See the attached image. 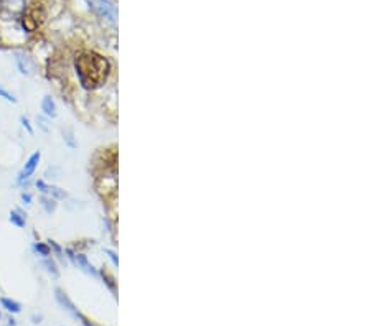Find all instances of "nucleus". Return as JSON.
Returning a JSON list of instances; mask_svg holds the SVG:
<instances>
[{
    "label": "nucleus",
    "instance_id": "nucleus-19",
    "mask_svg": "<svg viewBox=\"0 0 371 326\" xmlns=\"http://www.w3.org/2000/svg\"><path fill=\"white\" fill-rule=\"evenodd\" d=\"M20 126L25 128L28 136H33V134H35V128H33L32 122H30V119H28L27 116H20Z\"/></svg>",
    "mask_w": 371,
    "mask_h": 326
},
{
    "label": "nucleus",
    "instance_id": "nucleus-20",
    "mask_svg": "<svg viewBox=\"0 0 371 326\" xmlns=\"http://www.w3.org/2000/svg\"><path fill=\"white\" fill-rule=\"evenodd\" d=\"M35 188L40 191V194H48V190H50V184L47 183V180H43V178H40V180H37L35 183Z\"/></svg>",
    "mask_w": 371,
    "mask_h": 326
},
{
    "label": "nucleus",
    "instance_id": "nucleus-6",
    "mask_svg": "<svg viewBox=\"0 0 371 326\" xmlns=\"http://www.w3.org/2000/svg\"><path fill=\"white\" fill-rule=\"evenodd\" d=\"M55 300L58 302V305L63 308V310H66V312H70L73 316H76V313H78V308L75 306V303H73L71 300H70V296L66 295V292L65 290H61V288H55Z\"/></svg>",
    "mask_w": 371,
    "mask_h": 326
},
{
    "label": "nucleus",
    "instance_id": "nucleus-7",
    "mask_svg": "<svg viewBox=\"0 0 371 326\" xmlns=\"http://www.w3.org/2000/svg\"><path fill=\"white\" fill-rule=\"evenodd\" d=\"M75 266L80 268V270H83L84 274L91 275V277H98L99 275V270L96 267L93 266L91 262L88 260V257L83 254V252H76V260H75Z\"/></svg>",
    "mask_w": 371,
    "mask_h": 326
},
{
    "label": "nucleus",
    "instance_id": "nucleus-15",
    "mask_svg": "<svg viewBox=\"0 0 371 326\" xmlns=\"http://www.w3.org/2000/svg\"><path fill=\"white\" fill-rule=\"evenodd\" d=\"M61 134H63V142L66 147H70L71 150L78 148V140L75 137V132H73V128H63L61 130Z\"/></svg>",
    "mask_w": 371,
    "mask_h": 326
},
{
    "label": "nucleus",
    "instance_id": "nucleus-18",
    "mask_svg": "<svg viewBox=\"0 0 371 326\" xmlns=\"http://www.w3.org/2000/svg\"><path fill=\"white\" fill-rule=\"evenodd\" d=\"M60 175H61V168L60 166H56V165H52V166H48L47 170H45V178L43 180H56V178H60Z\"/></svg>",
    "mask_w": 371,
    "mask_h": 326
},
{
    "label": "nucleus",
    "instance_id": "nucleus-21",
    "mask_svg": "<svg viewBox=\"0 0 371 326\" xmlns=\"http://www.w3.org/2000/svg\"><path fill=\"white\" fill-rule=\"evenodd\" d=\"M20 203L24 206H32L33 204V196L28 191H22L20 193Z\"/></svg>",
    "mask_w": 371,
    "mask_h": 326
},
{
    "label": "nucleus",
    "instance_id": "nucleus-23",
    "mask_svg": "<svg viewBox=\"0 0 371 326\" xmlns=\"http://www.w3.org/2000/svg\"><path fill=\"white\" fill-rule=\"evenodd\" d=\"M37 126L42 128V132H45V134L50 132V127H48V124H47V119H45L43 116H37Z\"/></svg>",
    "mask_w": 371,
    "mask_h": 326
},
{
    "label": "nucleus",
    "instance_id": "nucleus-4",
    "mask_svg": "<svg viewBox=\"0 0 371 326\" xmlns=\"http://www.w3.org/2000/svg\"><path fill=\"white\" fill-rule=\"evenodd\" d=\"M15 64H17V68H19L20 74H24V76H35L37 66H35L33 60L28 54L22 53V52H15Z\"/></svg>",
    "mask_w": 371,
    "mask_h": 326
},
{
    "label": "nucleus",
    "instance_id": "nucleus-1",
    "mask_svg": "<svg viewBox=\"0 0 371 326\" xmlns=\"http://www.w3.org/2000/svg\"><path fill=\"white\" fill-rule=\"evenodd\" d=\"M73 68H75L78 84L86 92H96L103 89L116 74L112 61L108 56L88 48L80 50L75 54Z\"/></svg>",
    "mask_w": 371,
    "mask_h": 326
},
{
    "label": "nucleus",
    "instance_id": "nucleus-22",
    "mask_svg": "<svg viewBox=\"0 0 371 326\" xmlns=\"http://www.w3.org/2000/svg\"><path fill=\"white\" fill-rule=\"evenodd\" d=\"M76 318H80V320H81V323H83L84 326H101V324H98L96 322H93L91 318H88L86 314H83L81 312H78V313H76Z\"/></svg>",
    "mask_w": 371,
    "mask_h": 326
},
{
    "label": "nucleus",
    "instance_id": "nucleus-5",
    "mask_svg": "<svg viewBox=\"0 0 371 326\" xmlns=\"http://www.w3.org/2000/svg\"><path fill=\"white\" fill-rule=\"evenodd\" d=\"M40 108H42L43 116L48 117V119H56V117H58V106H56V100L53 96H50V94L43 96Z\"/></svg>",
    "mask_w": 371,
    "mask_h": 326
},
{
    "label": "nucleus",
    "instance_id": "nucleus-17",
    "mask_svg": "<svg viewBox=\"0 0 371 326\" xmlns=\"http://www.w3.org/2000/svg\"><path fill=\"white\" fill-rule=\"evenodd\" d=\"M0 98H2L4 100H7V102H10V104H17V102H19L17 96L14 92H10L7 88H4L2 84H0Z\"/></svg>",
    "mask_w": 371,
    "mask_h": 326
},
{
    "label": "nucleus",
    "instance_id": "nucleus-25",
    "mask_svg": "<svg viewBox=\"0 0 371 326\" xmlns=\"http://www.w3.org/2000/svg\"><path fill=\"white\" fill-rule=\"evenodd\" d=\"M0 320H2V312H0Z\"/></svg>",
    "mask_w": 371,
    "mask_h": 326
},
{
    "label": "nucleus",
    "instance_id": "nucleus-11",
    "mask_svg": "<svg viewBox=\"0 0 371 326\" xmlns=\"http://www.w3.org/2000/svg\"><path fill=\"white\" fill-rule=\"evenodd\" d=\"M47 244L50 246V249H52V256H56V258L60 260V264L66 266V264H68V258H66V256H65V249H63V247L56 242L55 239H48Z\"/></svg>",
    "mask_w": 371,
    "mask_h": 326
},
{
    "label": "nucleus",
    "instance_id": "nucleus-2",
    "mask_svg": "<svg viewBox=\"0 0 371 326\" xmlns=\"http://www.w3.org/2000/svg\"><path fill=\"white\" fill-rule=\"evenodd\" d=\"M45 20V10L40 4H33L32 7H27L22 15V28L28 33L37 32Z\"/></svg>",
    "mask_w": 371,
    "mask_h": 326
},
{
    "label": "nucleus",
    "instance_id": "nucleus-24",
    "mask_svg": "<svg viewBox=\"0 0 371 326\" xmlns=\"http://www.w3.org/2000/svg\"><path fill=\"white\" fill-rule=\"evenodd\" d=\"M104 254H108V257L111 258L112 264H114L116 267L119 266V258H117V254H116L114 250H112V249H108V247H106V249H104Z\"/></svg>",
    "mask_w": 371,
    "mask_h": 326
},
{
    "label": "nucleus",
    "instance_id": "nucleus-14",
    "mask_svg": "<svg viewBox=\"0 0 371 326\" xmlns=\"http://www.w3.org/2000/svg\"><path fill=\"white\" fill-rule=\"evenodd\" d=\"M32 250L35 252L37 256H40L42 258L52 256V249H50V246L47 242H42V240H35V242L32 244Z\"/></svg>",
    "mask_w": 371,
    "mask_h": 326
},
{
    "label": "nucleus",
    "instance_id": "nucleus-13",
    "mask_svg": "<svg viewBox=\"0 0 371 326\" xmlns=\"http://www.w3.org/2000/svg\"><path fill=\"white\" fill-rule=\"evenodd\" d=\"M0 305L2 308H5L9 313H20L22 312V305L17 300H12V298H7V296H0Z\"/></svg>",
    "mask_w": 371,
    "mask_h": 326
},
{
    "label": "nucleus",
    "instance_id": "nucleus-16",
    "mask_svg": "<svg viewBox=\"0 0 371 326\" xmlns=\"http://www.w3.org/2000/svg\"><path fill=\"white\" fill-rule=\"evenodd\" d=\"M48 196H52L53 200L56 201H61V200H66L68 198V193L60 188V186H55V184H50V190H48Z\"/></svg>",
    "mask_w": 371,
    "mask_h": 326
},
{
    "label": "nucleus",
    "instance_id": "nucleus-10",
    "mask_svg": "<svg viewBox=\"0 0 371 326\" xmlns=\"http://www.w3.org/2000/svg\"><path fill=\"white\" fill-rule=\"evenodd\" d=\"M42 266L45 267V270H47L48 275H52V278L58 280V278L61 277V272H60L58 264H56V260H55V258H53L52 256H50V257H45L43 260H42Z\"/></svg>",
    "mask_w": 371,
    "mask_h": 326
},
{
    "label": "nucleus",
    "instance_id": "nucleus-8",
    "mask_svg": "<svg viewBox=\"0 0 371 326\" xmlns=\"http://www.w3.org/2000/svg\"><path fill=\"white\" fill-rule=\"evenodd\" d=\"M9 221L12 222L15 228L25 229V226H27V211H24L22 208H15V210L10 211Z\"/></svg>",
    "mask_w": 371,
    "mask_h": 326
},
{
    "label": "nucleus",
    "instance_id": "nucleus-12",
    "mask_svg": "<svg viewBox=\"0 0 371 326\" xmlns=\"http://www.w3.org/2000/svg\"><path fill=\"white\" fill-rule=\"evenodd\" d=\"M40 204L43 208V211L47 212V214L52 216L53 212L56 211V208H58V201L53 200L52 196H48V194H42L40 196Z\"/></svg>",
    "mask_w": 371,
    "mask_h": 326
},
{
    "label": "nucleus",
    "instance_id": "nucleus-3",
    "mask_svg": "<svg viewBox=\"0 0 371 326\" xmlns=\"http://www.w3.org/2000/svg\"><path fill=\"white\" fill-rule=\"evenodd\" d=\"M40 160H42V152L40 150L33 152V154L28 156V160L25 162L24 168H22V170L19 172V175H17V184H19V186H22V184H24L27 180H32L33 173L37 172Z\"/></svg>",
    "mask_w": 371,
    "mask_h": 326
},
{
    "label": "nucleus",
    "instance_id": "nucleus-9",
    "mask_svg": "<svg viewBox=\"0 0 371 326\" xmlns=\"http://www.w3.org/2000/svg\"><path fill=\"white\" fill-rule=\"evenodd\" d=\"M99 275H101V278H103V284L108 286V290L111 292L112 295H114V298H117V282H116L114 275L109 274L106 267L99 268Z\"/></svg>",
    "mask_w": 371,
    "mask_h": 326
}]
</instances>
